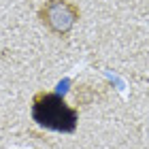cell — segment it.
Masks as SVG:
<instances>
[{"label":"cell","instance_id":"cell-2","mask_svg":"<svg viewBox=\"0 0 149 149\" xmlns=\"http://www.w3.org/2000/svg\"><path fill=\"white\" fill-rule=\"evenodd\" d=\"M79 6L70 0H47L38 9V19L51 34L68 36L79 22Z\"/></svg>","mask_w":149,"mask_h":149},{"label":"cell","instance_id":"cell-1","mask_svg":"<svg viewBox=\"0 0 149 149\" xmlns=\"http://www.w3.org/2000/svg\"><path fill=\"white\" fill-rule=\"evenodd\" d=\"M32 121L51 132L72 134L79 126V111L56 92H38L32 98Z\"/></svg>","mask_w":149,"mask_h":149}]
</instances>
